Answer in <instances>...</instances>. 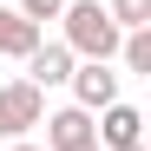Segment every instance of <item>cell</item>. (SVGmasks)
I'll return each instance as SVG.
<instances>
[{
	"label": "cell",
	"instance_id": "5",
	"mask_svg": "<svg viewBox=\"0 0 151 151\" xmlns=\"http://www.w3.org/2000/svg\"><path fill=\"white\" fill-rule=\"evenodd\" d=\"M72 66H79V59H72L59 40H40L33 53H27V79L46 92V86H66V79H72Z\"/></svg>",
	"mask_w": 151,
	"mask_h": 151
},
{
	"label": "cell",
	"instance_id": "4",
	"mask_svg": "<svg viewBox=\"0 0 151 151\" xmlns=\"http://www.w3.org/2000/svg\"><path fill=\"white\" fill-rule=\"evenodd\" d=\"M92 138H99V151L145 145V112H138V105H105V112H99V125H92Z\"/></svg>",
	"mask_w": 151,
	"mask_h": 151
},
{
	"label": "cell",
	"instance_id": "9",
	"mask_svg": "<svg viewBox=\"0 0 151 151\" xmlns=\"http://www.w3.org/2000/svg\"><path fill=\"white\" fill-rule=\"evenodd\" d=\"M105 13H112V27H118V33L151 27V0H105Z\"/></svg>",
	"mask_w": 151,
	"mask_h": 151
},
{
	"label": "cell",
	"instance_id": "6",
	"mask_svg": "<svg viewBox=\"0 0 151 151\" xmlns=\"http://www.w3.org/2000/svg\"><path fill=\"white\" fill-rule=\"evenodd\" d=\"M40 125H46V151H79V145H99V138H92V112H79V105H66V112L40 118Z\"/></svg>",
	"mask_w": 151,
	"mask_h": 151
},
{
	"label": "cell",
	"instance_id": "13",
	"mask_svg": "<svg viewBox=\"0 0 151 151\" xmlns=\"http://www.w3.org/2000/svg\"><path fill=\"white\" fill-rule=\"evenodd\" d=\"M79 151H99V145H79Z\"/></svg>",
	"mask_w": 151,
	"mask_h": 151
},
{
	"label": "cell",
	"instance_id": "12",
	"mask_svg": "<svg viewBox=\"0 0 151 151\" xmlns=\"http://www.w3.org/2000/svg\"><path fill=\"white\" fill-rule=\"evenodd\" d=\"M118 151H145V145H118Z\"/></svg>",
	"mask_w": 151,
	"mask_h": 151
},
{
	"label": "cell",
	"instance_id": "3",
	"mask_svg": "<svg viewBox=\"0 0 151 151\" xmlns=\"http://www.w3.org/2000/svg\"><path fill=\"white\" fill-rule=\"evenodd\" d=\"M66 86H72V105H79V112H105V105H118V72H112L105 59H79Z\"/></svg>",
	"mask_w": 151,
	"mask_h": 151
},
{
	"label": "cell",
	"instance_id": "7",
	"mask_svg": "<svg viewBox=\"0 0 151 151\" xmlns=\"http://www.w3.org/2000/svg\"><path fill=\"white\" fill-rule=\"evenodd\" d=\"M40 40H46V33L33 27V20H20L13 7H0V59H27Z\"/></svg>",
	"mask_w": 151,
	"mask_h": 151
},
{
	"label": "cell",
	"instance_id": "11",
	"mask_svg": "<svg viewBox=\"0 0 151 151\" xmlns=\"http://www.w3.org/2000/svg\"><path fill=\"white\" fill-rule=\"evenodd\" d=\"M13 151H46V145H27V138H13Z\"/></svg>",
	"mask_w": 151,
	"mask_h": 151
},
{
	"label": "cell",
	"instance_id": "1",
	"mask_svg": "<svg viewBox=\"0 0 151 151\" xmlns=\"http://www.w3.org/2000/svg\"><path fill=\"white\" fill-rule=\"evenodd\" d=\"M59 27H66V40H59V46H66L72 59H112V53H118V40H125L99 0H66Z\"/></svg>",
	"mask_w": 151,
	"mask_h": 151
},
{
	"label": "cell",
	"instance_id": "8",
	"mask_svg": "<svg viewBox=\"0 0 151 151\" xmlns=\"http://www.w3.org/2000/svg\"><path fill=\"white\" fill-rule=\"evenodd\" d=\"M118 59H125V72H138V79H151V27H132L118 40Z\"/></svg>",
	"mask_w": 151,
	"mask_h": 151
},
{
	"label": "cell",
	"instance_id": "2",
	"mask_svg": "<svg viewBox=\"0 0 151 151\" xmlns=\"http://www.w3.org/2000/svg\"><path fill=\"white\" fill-rule=\"evenodd\" d=\"M40 118H46V92H40L33 79L0 86V138H27Z\"/></svg>",
	"mask_w": 151,
	"mask_h": 151
},
{
	"label": "cell",
	"instance_id": "10",
	"mask_svg": "<svg viewBox=\"0 0 151 151\" xmlns=\"http://www.w3.org/2000/svg\"><path fill=\"white\" fill-rule=\"evenodd\" d=\"M13 13H20V20H33V27L46 33V20H59V13H66V0H20Z\"/></svg>",
	"mask_w": 151,
	"mask_h": 151
}]
</instances>
